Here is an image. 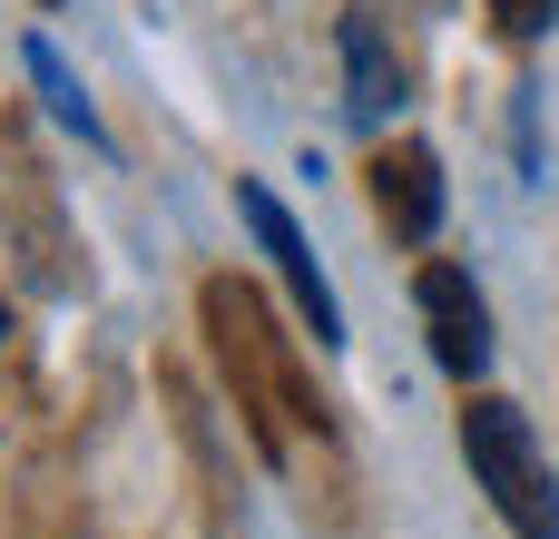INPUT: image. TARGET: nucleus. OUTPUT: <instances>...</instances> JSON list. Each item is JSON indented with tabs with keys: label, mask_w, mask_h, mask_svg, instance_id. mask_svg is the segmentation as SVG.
<instances>
[{
	"label": "nucleus",
	"mask_w": 559,
	"mask_h": 539,
	"mask_svg": "<svg viewBox=\"0 0 559 539\" xmlns=\"http://www.w3.org/2000/svg\"><path fill=\"white\" fill-rule=\"evenodd\" d=\"M462 462H472V481L491 491V511L521 539H559V481H550V452H540L521 403H501V393L472 403L462 412Z\"/></svg>",
	"instance_id": "obj_1"
},
{
	"label": "nucleus",
	"mask_w": 559,
	"mask_h": 539,
	"mask_svg": "<svg viewBox=\"0 0 559 539\" xmlns=\"http://www.w3.org/2000/svg\"><path fill=\"white\" fill-rule=\"evenodd\" d=\"M206 334H216V363H226V383H246V422L265 432V452H285V432H275V412H285V373H275V334H265V304L246 295V285H206Z\"/></svg>",
	"instance_id": "obj_2"
},
{
	"label": "nucleus",
	"mask_w": 559,
	"mask_h": 539,
	"mask_svg": "<svg viewBox=\"0 0 559 539\" xmlns=\"http://www.w3.org/2000/svg\"><path fill=\"white\" fill-rule=\"evenodd\" d=\"M423 334H432V363L462 373V383L491 363V304L462 265H423Z\"/></svg>",
	"instance_id": "obj_3"
},
{
	"label": "nucleus",
	"mask_w": 559,
	"mask_h": 539,
	"mask_svg": "<svg viewBox=\"0 0 559 539\" xmlns=\"http://www.w3.org/2000/svg\"><path fill=\"white\" fill-rule=\"evenodd\" d=\"M236 206H246V226H255V245L275 255V275L295 285V304H305V324H314V344L334 354L344 344V314H334V285H324V265L305 255V236H295V216L265 196V187H236Z\"/></svg>",
	"instance_id": "obj_4"
},
{
	"label": "nucleus",
	"mask_w": 559,
	"mask_h": 539,
	"mask_svg": "<svg viewBox=\"0 0 559 539\" xmlns=\"http://www.w3.org/2000/svg\"><path fill=\"white\" fill-rule=\"evenodd\" d=\"M344 108H354V128H383L403 108V59L373 10H344Z\"/></svg>",
	"instance_id": "obj_5"
},
{
	"label": "nucleus",
	"mask_w": 559,
	"mask_h": 539,
	"mask_svg": "<svg viewBox=\"0 0 559 539\" xmlns=\"http://www.w3.org/2000/svg\"><path fill=\"white\" fill-rule=\"evenodd\" d=\"M373 196H383V226L423 245V236L442 226V167H432V147H393V157L373 167Z\"/></svg>",
	"instance_id": "obj_6"
},
{
	"label": "nucleus",
	"mask_w": 559,
	"mask_h": 539,
	"mask_svg": "<svg viewBox=\"0 0 559 539\" xmlns=\"http://www.w3.org/2000/svg\"><path fill=\"white\" fill-rule=\"evenodd\" d=\"M20 59H29V79H39V98H49V118H59V128H79V137L98 147L108 128H98V108H88V88H79V79L59 69V49H49V39H29Z\"/></svg>",
	"instance_id": "obj_7"
},
{
	"label": "nucleus",
	"mask_w": 559,
	"mask_h": 539,
	"mask_svg": "<svg viewBox=\"0 0 559 539\" xmlns=\"http://www.w3.org/2000/svg\"><path fill=\"white\" fill-rule=\"evenodd\" d=\"M491 20H501L511 39H540V29L559 20V0H491Z\"/></svg>",
	"instance_id": "obj_8"
},
{
	"label": "nucleus",
	"mask_w": 559,
	"mask_h": 539,
	"mask_svg": "<svg viewBox=\"0 0 559 539\" xmlns=\"http://www.w3.org/2000/svg\"><path fill=\"white\" fill-rule=\"evenodd\" d=\"M0 344H10V314H0Z\"/></svg>",
	"instance_id": "obj_9"
}]
</instances>
